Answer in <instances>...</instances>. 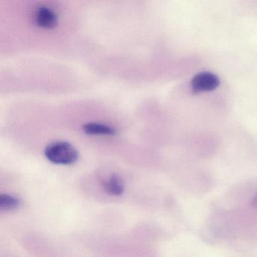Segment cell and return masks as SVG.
Instances as JSON below:
<instances>
[{
	"instance_id": "1",
	"label": "cell",
	"mask_w": 257,
	"mask_h": 257,
	"mask_svg": "<svg viewBox=\"0 0 257 257\" xmlns=\"http://www.w3.org/2000/svg\"><path fill=\"white\" fill-rule=\"evenodd\" d=\"M45 156L56 165H72L77 161L79 155L73 146L64 141H57L47 146Z\"/></svg>"
},
{
	"instance_id": "2",
	"label": "cell",
	"mask_w": 257,
	"mask_h": 257,
	"mask_svg": "<svg viewBox=\"0 0 257 257\" xmlns=\"http://www.w3.org/2000/svg\"><path fill=\"white\" fill-rule=\"evenodd\" d=\"M220 82L219 77L213 73L202 72L192 78L191 89L195 94L211 91L219 87Z\"/></svg>"
},
{
	"instance_id": "3",
	"label": "cell",
	"mask_w": 257,
	"mask_h": 257,
	"mask_svg": "<svg viewBox=\"0 0 257 257\" xmlns=\"http://www.w3.org/2000/svg\"><path fill=\"white\" fill-rule=\"evenodd\" d=\"M34 19L37 26L44 29L55 28L58 23L56 12L46 6H41L36 10Z\"/></svg>"
},
{
	"instance_id": "4",
	"label": "cell",
	"mask_w": 257,
	"mask_h": 257,
	"mask_svg": "<svg viewBox=\"0 0 257 257\" xmlns=\"http://www.w3.org/2000/svg\"><path fill=\"white\" fill-rule=\"evenodd\" d=\"M103 189L109 195L120 196L124 191V183L121 177L117 174H112L103 183Z\"/></svg>"
},
{
	"instance_id": "5",
	"label": "cell",
	"mask_w": 257,
	"mask_h": 257,
	"mask_svg": "<svg viewBox=\"0 0 257 257\" xmlns=\"http://www.w3.org/2000/svg\"><path fill=\"white\" fill-rule=\"evenodd\" d=\"M82 130L88 135L112 136L116 133V131L112 126L98 122L86 123L82 125Z\"/></svg>"
},
{
	"instance_id": "6",
	"label": "cell",
	"mask_w": 257,
	"mask_h": 257,
	"mask_svg": "<svg viewBox=\"0 0 257 257\" xmlns=\"http://www.w3.org/2000/svg\"><path fill=\"white\" fill-rule=\"evenodd\" d=\"M21 201L19 198L9 194L0 195V208L3 210H12L20 206Z\"/></svg>"
},
{
	"instance_id": "7",
	"label": "cell",
	"mask_w": 257,
	"mask_h": 257,
	"mask_svg": "<svg viewBox=\"0 0 257 257\" xmlns=\"http://www.w3.org/2000/svg\"><path fill=\"white\" fill-rule=\"evenodd\" d=\"M252 206L255 208L257 207V194L254 196L253 199L252 201Z\"/></svg>"
}]
</instances>
